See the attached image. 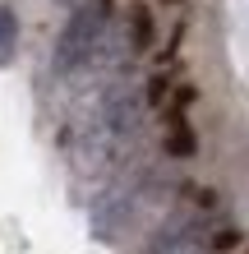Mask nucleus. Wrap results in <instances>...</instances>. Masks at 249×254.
Masks as SVG:
<instances>
[{"label": "nucleus", "instance_id": "obj_1", "mask_svg": "<svg viewBox=\"0 0 249 254\" xmlns=\"http://www.w3.org/2000/svg\"><path fill=\"white\" fill-rule=\"evenodd\" d=\"M143 125V102L129 93V88H111L101 97V107L93 111V121L83 125V162H120L129 153V143L139 139Z\"/></svg>", "mask_w": 249, "mask_h": 254}, {"label": "nucleus", "instance_id": "obj_2", "mask_svg": "<svg viewBox=\"0 0 249 254\" xmlns=\"http://www.w3.org/2000/svg\"><path fill=\"white\" fill-rule=\"evenodd\" d=\"M111 42V0H83L55 37V74H74Z\"/></svg>", "mask_w": 249, "mask_h": 254}, {"label": "nucleus", "instance_id": "obj_3", "mask_svg": "<svg viewBox=\"0 0 249 254\" xmlns=\"http://www.w3.org/2000/svg\"><path fill=\"white\" fill-rule=\"evenodd\" d=\"M143 181L148 176H120L115 185H106L97 194L93 203V236L97 241H120V236L129 231V222H134L139 203H143Z\"/></svg>", "mask_w": 249, "mask_h": 254}, {"label": "nucleus", "instance_id": "obj_4", "mask_svg": "<svg viewBox=\"0 0 249 254\" xmlns=\"http://www.w3.org/2000/svg\"><path fill=\"white\" fill-rule=\"evenodd\" d=\"M212 250V231L199 213H171L162 227L148 236V250L143 254H203Z\"/></svg>", "mask_w": 249, "mask_h": 254}, {"label": "nucleus", "instance_id": "obj_5", "mask_svg": "<svg viewBox=\"0 0 249 254\" xmlns=\"http://www.w3.org/2000/svg\"><path fill=\"white\" fill-rule=\"evenodd\" d=\"M125 42H129V51H148L152 47V14L148 9H129V23H125Z\"/></svg>", "mask_w": 249, "mask_h": 254}, {"label": "nucleus", "instance_id": "obj_6", "mask_svg": "<svg viewBox=\"0 0 249 254\" xmlns=\"http://www.w3.org/2000/svg\"><path fill=\"white\" fill-rule=\"evenodd\" d=\"M194 148H199L194 129H189L180 116H175V121H171V129H166V153H171V157H194Z\"/></svg>", "mask_w": 249, "mask_h": 254}, {"label": "nucleus", "instance_id": "obj_7", "mask_svg": "<svg viewBox=\"0 0 249 254\" xmlns=\"http://www.w3.org/2000/svg\"><path fill=\"white\" fill-rule=\"evenodd\" d=\"M14 47H19V14L9 5H0V65L14 61Z\"/></svg>", "mask_w": 249, "mask_h": 254}, {"label": "nucleus", "instance_id": "obj_8", "mask_svg": "<svg viewBox=\"0 0 249 254\" xmlns=\"http://www.w3.org/2000/svg\"><path fill=\"white\" fill-rule=\"evenodd\" d=\"M236 245H240V236L231 231V227L226 231H212V250H236Z\"/></svg>", "mask_w": 249, "mask_h": 254}, {"label": "nucleus", "instance_id": "obj_9", "mask_svg": "<svg viewBox=\"0 0 249 254\" xmlns=\"http://www.w3.org/2000/svg\"><path fill=\"white\" fill-rule=\"evenodd\" d=\"M60 5H74V9H79V5H83V0H60Z\"/></svg>", "mask_w": 249, "mask_h": 254}]
</instances>
